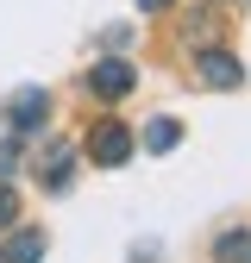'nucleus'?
<instances>
[{"label": "nucleus", "instance_id": "2", "mask_svg": "<svg viewBox=\"0 0 251 263\" xmlns=\"http://www.w3.org/2000/svg\"><path fill=\"white\" fill-rule=\"evenodd\" d=\"M132 63H119V57H107V63H94V69H88V88L94 94H101V101H119V94H132Z\"/></svg>", "mask_w": 251, "mask_h": 263}, {"label": "nucleus", "instance_id": "4", "mask_svg": "<svg viewBox=\"0 0 251 263\" xmlns=\"http://www.w3.org/2000/svg\"><path fill=\"white\" fill-rule=\"evenodd\" d=\"M239 63H232V50H207L201 57V88H239Z\"/></svg>", "mask_w": 251, "mask_h": 263}, {"label": "nucleus", "instance_id": "3", "mask_svg": "<svg viewBox=\"0 0 251 263\" xmlns=\"http://www.w3.org/2000/svg\"><path fill=\"white\" fill-rule=\"evenodd\" d=\"M7 113H13V132H38L44 113H50V94H44V88H19Z\"/></svg>", "mask_w": 251, "mask_h": 263}, {"label": "nucleus", "instance_id": "7", "mask_svg": "<svg viewBox=\"0 0 251 263\" xmlns=\"http://www.w3.org/2000/svg\"><path fill=\"white\" fill-rule=\"evenodd\" d=\"M182 144V125L176 119H151L145 125V151H176Z\"/></svg>", "mask_w": 251, "mask_h": 263}, {"label": "nucleus", "instance_id": "6", "mask_svg": "<svg viewBox=\"0 0 251 263\" xmlns=\"http://www.w3.org/2000/svg\"><path fill=\"white\" fill-rule=\"evenodd\" d=\"M38 257H44V232H13L0 251V263H38Z\"/></svg>", "mask_w": 251, "mask_h": 263}, {"label": "nucleus", "instance_id": "1", "mask_svg": "<svg viewBox=\"0 0 251 263\" xmlns=\"http://www.w3.org/2000/svg\"><path fill=\"white\" fill-rule=\"evenodd\" d=\"M88 157L101 163V170H119V163L132 157V132H126V119H94V132H88Z\"/></svg>", "mask_w": 251, "mask_h": 263}, {"label": "nucleus", "instance_id": "10", "mask_svg": "<svg viewBox=\"0 0 251 263\" xmlns=\"http://www.w3.org/2000/svg\"><path fill=\"white\" fill-rule=\"evenodd\" d=\"M138 7H145V13H157V7H170V0H138Z\"/></svg>", "mask_w": 251, "mask_h": 263}, {"label": "nucleus", "instance_id": "8", "mask_svg": "<svg viewBox=\"0 0 251 263\" xmlns=\"http://www.w3.org/2000/svg\"><path fill=\"white\" fill-rule=\"evenodd\" d=\"M213 257H220V263H251V238H245V232H226V238L213 245Z\"/></svg>", "mask_w": 251, "mask_h": 263}, {"label": "nucleus", "instance_id": "9", "mask_svg": "<svg viewBox=\"0 0 251 263\" xmlns=\"http://www.w3.org/2000/svg\"><path fill=\"white\" fill-rule=\"evenodd\" d=\"M13 219H19V194L0 182V226H13Z\"/></svg>", "mask_w": 251, "mask_h": 263}, {"label": "nucleus", "instance_id": "5", "mask_svg": "<svg viewBox=\"0 0 251 263\" xmlns=\"http://www.w3.org/2000/svg\"><path fill=\"white\" fill-rule=\"evenodd\" d=\"M69 170H76V144H50V151H44V176H38V182H44L50 194H63V188H69Z\"/></svg>", "mask_w": 251, "mask_h": 263}]
</instances>
